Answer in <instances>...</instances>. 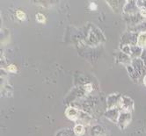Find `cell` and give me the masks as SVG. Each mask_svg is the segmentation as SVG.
I'll return each mask as SVG.
<instances>
[{"label":"cell","instance_id":"6da1fadb","mask_svg":"<svg viewBox=\"0 0 146 136\" xmlns=\"http://www.w3.org/2000/svg\"><path fill=\"white\" fill-rule=\"evenodd\" d=\"M139 34L127 32L122 34L121 38V48L123 46H137Z\"/></svg>","mask_w":146,"mask_h":136},{"label":"cell","instance_id":"7a4b0ae2","mask_svg":"<svg viewBox=\"0 0 146 136\" xmlns=\"http://www.w3.org/2000/svg\"><path fill=\"white\" fill-rule=\"evenodd\" d=\"M117 109L120 110V112H132L134 110V101L126 96L121 97L119 104L117 106Z\"/></svg>","mask_w":146,"mask_h":136},{"label":"cell","instance_id":"3957f363","mask_svg":"<svg viewBox=\"0 0 146 136\" xmlns=\"http://www.w3.org/2000/svg\"><path fill=\"white\" fill-rule=\"evenodd\" d=\"M132 119V115L130 112H121L117 121V125L121 130H124L130 124Z\"/></svg>","mask_w":146,"mask_h":136},{"label":"cell","instance_id":"277c9868","mask_svg":"<svg viewBox=\"0 0 146 136\" xmlns=\"http://www.w3.org/2000/svg\"><path fill=\"white\" fill-rule=\"evenodd\" d=\"M124 13H126L128 15L138 14V13H140V9L138 8L137 2L129 1V2H127L126 5L124 6Z\"/></svg>","mask_w":146,"mask_h":136},{"label":"cell","instance_id":"5b68a950","mask_svg":"<svg viewBox=\"0 0 146 136\" xmlns=\"http://www.w3.org/2000/svg\"><path fill=\"white\" fill-rule=\"evenodd\" d=\"M120 110L117 108H113V109H108V111L105 112V117L112 121L113 123H116L118 121L119 116H120Z\"/></svg>","mask_w":146,"mask_h":136},{"label":"cell","instance_id":"8992f818","mask_svg":"<svg viewBox=\"0 0 146 136\" xmlns=\"http://www.w3.org/2000/svg\"><path fill=\"white\" fill-rule=\"evenodd\" d=\"M121 98V94H111V95L108 98V109H113L117 108L119 102Z\"/></svg>","mask_w":146,"mask_h":136},{"label":"cell","instance_id":"52a82bcc","mask_svg":"<svg viewBox=\"0 0 146 136\" xmlns=\"http://www.w3.org/2000/svg\"><path fill=\"white\" fill-rule=\"evenodd\" d=\"M66 117L71 121H78L79 118V111L74 107H68L65 110Z\"/></svg>","mask_w":146,"mask_h":136},{"label":"cell","instance_id":"ba28073f","mask_svg":"<svg viewBox=\"0 0 146 136\" xmlns=\"http://www.w3.org/2000/svg\"><path fill=\"white\" fill-rule=\"evenodd\" d=\"M118 61L121 62V63H123L124 65H130V63H132V59L129 55H126L125 53H123V52H120V53L118 54Z\"/></svg>","mask_w":146,"mask_h":136},{"label":"cell","instance_id":"9c48e42d","mask_svg":"<svg viewBox=\"0 0 146 136\" xmlns=\"http://www.w3.org/2000/svg\"><path fill=\"white\" fill-rule=\"evenodd\" d=\"M143 53V48L137 46H130V57L131 59H135V58H139Z\"/></svg>","mask_w":146,"mask_h":136},{"label":"cell","instance_id":"30bf717a","mask_svg":"<svg viewBox=\"0 0 146 136\" xmlns=\"http://www.w3.org/2000/svg\"><path fill=\"white\" fill-rule=\"evenodd\" d=\"M130 32L133 33H137V34H141V33H144L146 32V22H142L137 26H133L130 27Z\"/></svg>","mask_w":146,"mask_h":136},{"label":"cell","instance_id":"8fae6325","mask_svg":"<svg viewBox=\"0 0 146 136\" xmlns=\"http://www.w3.org/2000/svg\"><path fill=\"white\" fill-rule=\"evenodd\" d=\"M92 136H105V129L101 125H95L91 130Z\"/></svg>","mask_w":146,"mask_h":136},{"label":"cell","instance_id":"7c38bea8","mask_svg":"<svg viewBox=\"0 0 146 136\" xmlns=\"http://www.w3.org/2000/svg\"><path fill=\"white\" fill-rule=\"evenodd\" d=\"M137 46L143 49L146 48V32L139 34L137 40Z\"/></svg>","mask_w":146,"mask_h":136},{"label":"cell","instance_id":"4fadbf2b","mask_svg":"<svg viewBox=\"0 0 146 136\" xmlns=\"http://www.w3.org/2000/svg\"><path fill=\"white\" fill-rule=\"evenodd\" d=\"M56 136H78L73 130L70 128H65V129H62L59 131Z\"/></svg>","mask_w":146,"mask_h":136},{"label":"cell","instance_id":"5bb4252c","mask_svg":"<svg viewBox=\"0 0 146 136\" xmlns=\"http://www.w3.org/2000/svg\"><path fill=\"white\" fill-rule=\"evenodd\" d=\"M73 131H74V133L78 136H82L86 133L85 127H84V125H82V124H77L74 127V128H73Z\"/></svg>","mask_w":146,"mask_h":136},{"label":"cell","instance_id":"9a60e30c","mask_svg":"<svg viewBox=\"0 0 146 136\" xmlns=\"http://www.w3.org/2000/svg\"><path fill=\"white\" fill-rule=\"evenodd\" d=\"M36 19L37 21H39L40 23H44L46 21V18L43 14L41 13H37L36 14Z\"/></svg>","mask_w":146,"mask_h":136},{"label":"cell","instance_id":"2e32d148","mask_svg":"<svg viewBox=\"0 0 146 136\" xmlns=\"http://www.w3.org/2000/svg\"><path fill=\"white\" fill-rule=\"evenodd\" d=\"M16 15H17V18L20 20H24L26 18V14L25 13H23L22 11H20V10H19V11L16 12Z\"/></svg>","mask_w":146,"mask_h":136},{"label":"cell","instance_id":"e0dca14e","mask_svg":"<svg viewBox=\"0 0 146 136\" xmlns=\"http://www.w3.org/2000/svg\"><path fill=\"white\" fill-rule=\"evenodd\" d=\"M140 59L143 61L144 66L146 67V48L145 49H143V53H142V55L140 56Z\"/></svg>","mask_w":146,"mask_h":136},{"label":"cell","instance_id":"ac0fdd59","mask_svg":"<svg viewBox=\"0 0 146 136\" xmlns=\"http://www.w3.org/2000/svg\"><path fill=\"white\" fill-rule=\"evenodd\" d=\"M7 69H8V71L12 72V73H15V72L17 71V68H16V66L13 65V64L9 65V66L7 67Z\"/></svg>","mask_w":146,"mask_h":136},{"label":"cell","instance_id":"d6986e66","mask_svg":"<svg viewBox=\"0 0 146 136\" xmlns=\"http://www.w3.org/2000/svg\"><path fill=\"white\" fill-rule=\"evenodd\" d=\"M140 15H141L143 18H146V9H142V10H140Z\"/></svg>","mask_w":146,"mask_h":136},{"label":"cell","instance_id":"ffe728a7","mask_svg":"<svg viewBox=\"0 0 146 136\" xmlns=\"http://www.w3.org/2000/svg\"><path fill=\"white\" fill-rule=\"evenodd\" d=\"M90 8H91V10H93V11H94V10L97 9V5L94 4V3H91L90 4Z\"/></svg>","mask_w":146,"mask_h":136},{"label":"cell","instance_id":"44dd1931","mask_svg":"<svg viewBox=\"0 0 146 136\" xmlns=\"http://www.w3.org/2000/svg\"><path fill=\"white\" fill-rule=\"evenodd\" d=\"M143 83H144V85L146 86V75H145L144 77H143Z\"/></svg>","mask_w":146,"mask_h":136}]
</instances>
